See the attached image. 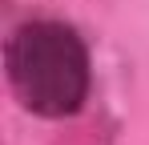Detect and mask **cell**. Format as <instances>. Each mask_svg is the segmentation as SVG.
I'll return each instance as SVG.
<instances>
[{
  "label": "cell",
  "mask_w": 149,
  "mask_h": 145,
  "mask_svg": "<svg viewBox=\"0 0 149 145\" xmlns=\"http://www.w3.org/2000/svg\"><path fill=\"white\" fill-rule=\"evenodd\" d=\"M4 65L12 93L28 113L73 117L89 97V48L61 20L20 24L8 36Z\"/></svg>",
  "instance_id": "1"
}]
</instances>
